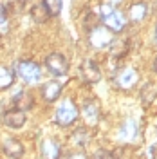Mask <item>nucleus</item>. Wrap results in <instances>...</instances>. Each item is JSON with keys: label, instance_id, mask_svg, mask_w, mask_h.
<instances>
[{"label": "nucleus", "instance_id": "22", "mask_svg": "<svg viewBox=\"0 0 157 159\" xmlns=\"http://www.w3.org/2000/svg\"><path fill=\"white\" fill-rule=\"evenodd\" d=\"M87 138H88V136H87V130H85V129H78L76 132H74V139H76L78 143H85Z\"/></svg>", "mask_w": 157, "mask_h": 159}, {"label": "nucleus", "instance_id": "2", "mask_svg": "<svg viewBox=\"0 0 157 159\" xmlns=\"http://www.w3.org/2000/svg\"><path fill=\"white\" fill-rule=\"evenodd\" d=\"M54 119H56V123L60 127H70L78 119V107L74 105V101L72 99H65L58 107Z\"/></svg>", "mask_w": 157, "mask_h": 159}, {"label": "nucleus", "instance_id": "1", "mask_svg": "<svg viewBox=\"0 0 157 159\" xmlns=\"http://www.w3.org/2000/svg\"><path fill=\"white\" fill-rule=\"evenodd\" d=\"M15 74L18 78H22L24 81H27V83H36L42 76V69L33 60H20L15 65Z\"/></svg>", "mask_w": 157, "mask_h": 159}, {"label": "nucleus", "instance_id": "6", "mask_svg": "<svg viewBox=\"0 0 157 159\" xmlns=\"http://www.w3.org/2000/svg\"><path fill=\"white\" fill-rule=\"evenodd\" d=\"M101 20H103V25H105L108 31H112L114 34L121 33V31L125 29V25H127V16H125L123 13H119V11H112L110 15L103 16Z\"/></svg>", "mask_w": 157, "mask_h": 159}, {"label": "nucleus", "instance_id": "7", "mask_svg": "<svg viewBox=\"0 0 157 159\" xmlns=\"http://www.w3.org/2000/svg\"><path fill=\"white\" fill-rule=\"evenodd\" d=\"M25 121H27V116L22 110L13 109V110H6L2 114V123L9 129H22L25 125Z\"/></svg>", "mask_w": 157, "mask_h": 159}, {"label": "nucleus", "instance_id": "27", "mask_svg": "<svg viewBox=\"0 0 157 159\" xmlns=\"http://www.w3.org/2000/svg\"><path fill=\"white\" fill-rule=\"evenodd\" d=\"M96 159H114V157H112V156H110L108 152H99L98 157H96Z\"/></svg>", "mask_w": 157, "mask_h": 159}, {"label": "nucleus", "instance_id": "17", "mask_svg": "<svg viewBox=\"0 0 157 159\" xmlns=\"http://www.w3.org/2000/svg\"><path fill=\"white\" fill-rule=\"evenodd\" d=\"M31 18L34 20L36 24H45L51 18V15H49V11L45 9L43 4H36V6L31 7Z\"/></svg>", "mask_w": 157, "mask_h": 159}, {"label": "nucleus", "instance_id": "10", "mask_svg": "<svg viewBox=\"0 0 157 159\" xmlns=\"http://www.w3.org/2000/svg\"><path fill=\"white\" fill-rule=\"evenodd\" d=\"M136 81H137V72L134 69L121 70L118 74V78H116V83H118V87H121V89H130V87H134Z\"/></svg>", "mask_w": 157, "mask_h": 159}, {"label": "nucleus", "instance_id": "26", "mask_svg": "<svg viewBox=\"0 0 157 159\" xmlns=\"http://www.w3.org/2000/svg\"><path fill=\"white\" fill-rule=\"evenodd\" d=\"M150 156H152V159H157V143L150 147Z\"/></svg>", "mask_w": 157, "mask_h": 159}, {"label": "nucleus", "instance_id": "21", "mask_svg": "<svg viewBox=\"0 0 157 159\" xmlns=\"http://www.w3.org/2000/svg\"><path fill=\"white\" fill-rule=\"evenodd\" d=\"M24 7H25V0H11L9 11H13V13H20V11H24Z\"/></svg>", "mask_w": 157, "mask_h": 159}, {"label": "nucleus", "instance_id": "28", "mask_svg": "<svg viewBox=\"0 0 157 159\" xmlns=\"http://www.w3.org/2000/svg\"><path fill=\"white\" fill-rule=\"evenodd\" d=\"M154 70L157 72V58H155V61H154Z\"/></svg>", "mask_w": 157, "mask_h": 159}, {"label": "nucleus", "instance_id": "13", "mask_svg": "<svg viewBox=\"0 0 157 159\" xmlns=\"http://www.w3.org/2000/svg\"><path fill=\"white\" fill-rule=\"evenodd\" d=\"M4 152H6V156H7V157L18 159V157L24 156V145L20 143L18 139L11 138V139H7V141L4 143Z\"/></svg>", "mask_w": 157, "mask_h": 159}, {"label": "nucleus", "instance_id": "9", "mask_svg": "<svg viewBox=\"0 0 157 159\" xmlns=\"http://www.w3.org/2000/svg\"><path fill=\"white\" fill-rule=\"evenodd\" d=\"M60 94H61V83H60V81L51 80L47 83H43V87H42V96H43L45 101L52 103V101H56V99L60 98Z\"/></svg>", "mask_w": 157, "mask_h": 159}, {"label": "nucleus", "instance_id": "8", "mask_svg": "<svg viewBox=\"0 0 157 159\" xmlns=\"http://www.w3.org/2000/svg\"><path fill=\"white\" fill-rule=\"evenodd\" d=\"M11 103H13V109L22 110V112H27V110H31L33 107H34V98H33L31 92L22 90V92H18V94L13 98Z\"/></svg>", "mask_w": 157, "mask_h": 159}, {"label": "nucleus", "instance_id": "12", "mask_svg": "<svg viewBox=\"0 0 157 159\" xmlns=\"http://www.w3.org/2000/svg\"><path fill=\"white\" fill-rule=\"evenodd\" d=\"M128 43H130L128 38H112L110 45H108V47H110V54H112L114 58H123L128 52V49H130Z\"/></svg>", "mask_w": 157, "mask_h": 159}, {"label": "nucleus", "instance_id": "16", "mask_svg": "<svg viewBox=\"0 0 157 159\" xmlns=\"http://www.w3.org/2000/svg\"><path fill=\"white\" fill-rule=\"evenodd\" d=\"M155 98H157V83H154V81L145 83L143 89H141V99H143V103L150 105V103H154Z\"/></svg>", "mask_w": 157, "mask_h": 159}, {"label": "nucleus", "instance_id": "29", "mask_svg": "<svg viewBox=\"0 0 157 159\" xmlns=\"http://www.w3.org/2000/svg\"><path fill=\"white\" fill-rule=\"evenodd\" d=\"M155 45H157V25H155Z\"/></svg>", "mask_w": 157, "mask_h": 159}, {"label": "nucleus", "instance_id": "3", "mask_svg": "<svg viewBox=\"0 0 157 159\" xmlns=\"http://www.w3.org/2000/svg\"><path fill=\"white\" fill-rule=\"evenodd\" d=\"M114 33L112 31H108L105 25L103 27H99L96 25L92 31H88V43L94 47V49H103V47H108L110 45V42H112V36Z\"/></svg>", "mask_w": 157, "mask_h": 159}, {"label": "nucleus", "instance_id": "23", "mask_svg": "<svg viewBox=\"0 0 157 159\" xmlns=\"http://www.w3.org/2000/svg\"><path fill=\"white\" fill-rule=\"evenodd\" d=\"M112 11H114V7H112L110 4H103V6L99 7V15H101V18H103V16H107V15H110Z\"/></svg>", "mask_w": 157, "mask_h": 159}, {"label": "nucleus", "instance_id": "11", "mask_svg": "<svg viewBox=\"0 0 157 159\" xmlns=\"http://www.w3.org/2000/svg\"><path fill=\"white\" fill-rule=\"evenodd\" d=\"M81 112H83V118H85V121H87L88 125H96V123H98V119H99V107H98V103H96V101H85Z\"/></svg>", "mask_w": 157, "mask_h": 159}, {"label": "nucleus", "instance_id": "19", "mask_svg": "<svg viewBox=\"0 0 157 159\" xmlns=\"http://www.w3.org/2000/svg\"><path fill=\"white\" fill-rule=\"evenodd\" d=\"M42 4L45 6V9L49 11L51 16H58L60 13H61V7H63L61 0H42Z\"/></svg>", "mask_w": 157, "mask_h": 159}, {"label": "nucleus", "instance_id": "24", "mask_svg": "<svg viewBox=\"0 0 157 159\" xmlns=\"http://www.w3.org/2000/svg\"><path fill=\"white\" fill-rule=\"evenodd\" d=\"M6 22H7V7L0 2V25L6 24Z\"/></svg>", "mask_w": 157, "mask_h": 159}, {"label": "nucleus", "instance_id": "25", "mask_svg": "<svg viewBox=\"0 0 157 159\" xmlns=\"http://www.w3.org/2000/svg\"><path fill=\"white\" fill-rule=\"evenodd\" d=\"M67 159H88V157H87V154H83V152H74Z\"/></svg>", "mask_w": 157, "mask_h": 159}, {"label": "nucleus", "instance_id": "20", "mask_svg": "<svg viewBox=\"0 0 157 159\" xmlns=\"http://www.w3.org/2000/svg\"><path fill=\"white\" fill-rule=\"evenodd\" d=\"M98 24H99V18L92 13V11H88L87 15H85V18H83V27L87 29V33H88V31H92Z\"/></svg>", "mask_w": 157, "mask_h": 159}, {"label": "nucleus", "instance_id": "15", "mask_svg": "<svg viewBox=\"0 0 157 159\" xmlns=\"http://www.w3.org/2000/svg\"><path fill=\"white\" fill-rule=\"evenodd\" d=\"M146 11H148V7L145 2H134L130 6V9H128V18L132 22H141L146 16Z\"/></svg>", "mask_w": 157, "mask_h": 159}, {"label": "nucleus", "instance_id": "18", "mask_svg": "<svg viewBox=\"0 0 157 159\" xmlns=\"http://www.w3.org/2000/svg\"><path fill=\"white\" fill-rule=\"evenodd\" d=\"M15 70L9 69V67H4V65H0V89H7L13 85V81H15Z\"/></svg>", "mask_w": 157, "mask_h": 159}, {"label": "nucleus", "instance_id": "4", "mask_svg": "<svg viewBox=\"0 0 157 159\" xmlns=\"http://www.w3.org/2000/svg\"><path fill=\"white\" fill-rule=\"evenodd\" d=\"M45 67L49 69V72L52 76H65L69 70V61L63 54L60 52H52L45 58Z\"/></svg>", "mask_w": 157, "mask_h": 159}, {"label": "nucleus", "instance_id": "14", "mask_svg": "<svg viewBox=\"0 0 157 159\" xmlns=\"http://www.w3.org/2000/svg\"><path fill=\"white\" fill-rule=\"evenodd\" d=\"M42 152L47 159H58L60 157V152H61V147L56 139H45L42 143Z\"/></svg>", "mask_w": 157, "mask_h": 159}, {"label": "nucleus", "instance_id": "5", "mask_svg": "<svg viewBox=\"0 0 157 159\" xmlns=\"http://www.w3.org/2000/svg\"><path fill=\"white\" fill-rule=\"evenodd\" d=\"M79 76L85 83H98L101 80V69H99V65L94 60L87 58L83 60V63L79 67Z\"/></svg>", "mask_w": 157, "mask_h": 159}]
</instances>
